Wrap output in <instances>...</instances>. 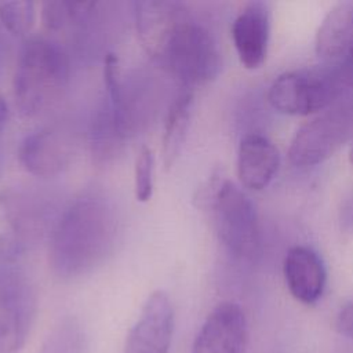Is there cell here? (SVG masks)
<instances>
[{"instance_id":"6da1fadb","label":"cell","mask_w":353,"mask_h":353,"mask_svg":"<svg viewBox=\"0 0 353 353\" xmlns=\"http://www.w3.org/2000/svg\"><path fill=\"white\" fill-rule=\"evenodd\" d=\"M134 21L145 51L182 85L216 77L221 54L211 32L179 1H135Z\"/></svg>"},{"instance_id":"7a4b0ae2","label":"cell","mask_w":353,"mask_h":353,"mask_svg":"<svg viewBox=\"0 0 353 353\" xmlns=\"http://www.w3.org/2000/svg\"><path fill=\"white\" fill-rule=\"evenodd\" d=\"M121 218L113 196L101 186L81 190L58 215L50 234L48 263L62 280L91 273L113 252Z\"/></svg>"},{"instance_id":"3957f363","label":"cell","mask_w":353,"mask_h":353,"mask_svg":"<svg viewBox=\"0 0 353 353\" xmlns=\"http://www.w3.org/2000/svg\"><path fill=\"white\" fill-rule=\"evenodd\" d=\"M69 79V55L57 40L46 36L28 39L14 73L15 106L25 117L48 112L65 94Z\"/></svg>"},{"instance_id":"277c9868","label":"cell","mask_w":353,"mask_h":353,"mask_svg":"<svg viewBox=\"0 0 353 353\" xmlns=\"http://www.w3.org/2000/svg\"><path fill=\"white\" fill-rule=\"evenodd\" d=\"M59 214L52 196L29 185H12L0 192V261L15 262L36 248Z\"/></svg>"},{"instance_id":"5b68a950","label":"cell","mask_w":353,"mask_h":353,"mask_svg":"<svg viewBox=\"0 0 353 353\" xmlns=\"http://www.w3.org/2000/svg\"><path fill=\"white\" fill-rule=\"evenodd\" d=\"M208 185L197 200L212 210L219 240L239 261L255 262L261 255L262 236L252 201L230 181H211Z\"/></svg>"},{"instance_id":"8992f818","label":"cell","mask_w":353,"mask_h":353,"mask_svg":"<svg viewBox=\"0 0 353 353\" xmlns=\"http://www.w3.org/2000/svg\"><path fill=\"white\" fill-rule=\"evenodd\" d=\"M103 63V102L120 135L128 141L145 131L153 120L160 102V87L148 73L124 74L117 55L112 51L105 54Z\"/></svg>"},{"instance_id":"52a82bcc","label":"cell","mask_w":353,"mask_h":353,"mask_svg":"<svg viewBox=\"0 0 353 353\" xmlns=\"http://www.w3.org/2000/svg\"><path fill=\"white\" fill-rule=\"evenodd\" d=\"M37 309L34 285L15 262L0 261V353H19Z\"/></svg>"},{"instance_id":"ba28073f","label":"cell","mask_w":353,"mask_h":353,"mask_svg":"<svg viewBox=\"0 0 353 353\" xmlns=\"http://www.w3.org/2000/svg\"><path fill=\"white\" fill-rule=\"evenodd\" d=\"M353 131V101L328 106L294 135L288 157L296 167L323 163L332 156Z\"/></svg>"},{"instance_id":"9c48e42d","label":"cell","mask_w":353,"mask_h":353,"mask_svg":"<svg viewBox=\"0 0 353 353\" xmlns=\"http://www.w3.org/2000/svg\"><path fill=\"white\" fill-rule=\"evenodd\" d=\"M339 77L317 69H299L280 74L269 88L270 105L291 116H306L331 106L338 95Z\"/></svg>"},{"instance_id":"30bf717a","label":"cell","mask_w":353,"mask_h":353,"mask_svg":"<svg viewBox=\"0 0 353 353\" xmlns=\"http://www.w3.org/2000/svg\"><path fill=\"white\" fill-rule=\"evenodd\" d=\"M79 149L77 130L69 123H52L30 131L18 148L21 165L32 175L51 178L62 174Z\"/></svg>"},{"instance_id":"8fae6325","label":"cell","mask_w":353,"mask_h":353,"mask_svg":"<svg viewBox=\"0 0 353 353\" xmlns=\"http://www.w3.org/2000/svg\"><path fill=\"white\" fill-rule=\"evenodd\" d=\"M174 307L164 291L152 292L127 334L123 353H171Z\"/></svg>"},{"instance_id":"7c38bea8","label":"cell","mask_w":353,"mask_h":353,"mask_svg":"<svg viewBox=\"0 0 353 353\" xmlns=\"http://www.w3.org/2000/svg\"><path fill=\"white\" fill-rule=\"evenodd\" d=\"M247 336L243 309L234 302H222L201 324L190 353H244Z\"/></svg>"},{"instance_id":"4fadbf2b","label":"cell","mask_w":353,"mask_h":353,"mask_svg":"<svg viewBox=\"0 0 353 353\" xmlns=\"http://www.w3.org/2000/svg\"><path fill=\"white\" fill-rule=\"evenodd\" d=\"M232 39L241 65L247 69L259 68L268 52V6L262 1L248 3L233 21Z\"/></svg>"},{"instance_id":"5bb4252c","label":"cell","mask_w":353,"mask_h":353,"mask_svg":"<svg viewBox=\"0 0 353 353\" xmlns=\"http://www.w3.org/2000/svg\"><path fill=\"white\" fill-rule=\"evenodd\" d=\"M284 279L291 295L306 305H312L323 295L327 273L320 256L309 247L295 245L284 259Z\"/></svg>"},{"instance_id":"9a60e30c","label":"cell","mask_w":353,"mask_h":353,"mask_svg":"<svg viewBox=\"0 0 353 353\" xmlns=\"http://www.w3.org/2000/svg\"><path fill=\"white\" fill-rule=\"evenodd\" d=\"M280 165L277 148L266 137L251 132L241 138L237 153V175L251 190L266 188Z\"/></svg>"},{"instance_id":"2e32d148","label":"cell","mask_w":353,"mask_h":353,"mask_svg":"<svg viewBox=\"0 0 353 353\" xmlns=\"http://www.w3.org/2000/svg\"><path fill=\"white\" fill-rule=\"evenodd\" d=\"M353 46V1L335 4L316 33L314 47L317 55L339 65Z\"/></svg>"},{"instance_id":"e0dca14e","label":"cell","mask_w":353,"mask_h":353,"mask_svg":"<svg viewBox=\"0 0 353 353\" xmlns=\"http://www.w3.org/2000/svg\"><path fill=\"white\" fill-rule=\"evenodd\" d=\"M192 105L193 95L186 90L174 98L167 110L161 139V154L165 168H171L181 153L190 124Z\"/></svg>"},{"instance_id":"ac0fdd59","label":"cell","mask_w":353,"mask_h":353,"mask_svg":"<svg viewBox=\"0 0 353 353\" xmlns=\"http://www.w3.org/2000/svg\"><path fill=\"white\" fill-rule=\"evenodd\" d=\"M125 142L102 102L92 114L88 130V145L94 161L101 165L112 163L121 153Z\"/></svg>"},{"instance_id":"d6986e66","label":"cell","mask_w":353,"mask_h":353,"mask_svg":"<svg viewBox=\"0 0 353 353\" xmlns=\"http://www.w3.org/2000/svg\"><path fill=\"white\" fill-rule=\"evenodd\" d=\"M85 338L74 319H65L47 335L39 353H84Z\"/></svg>"},{"instance_id":"ffe728a7","label":"cell","mask_w":353,"mask_h":353,"mask_svg":"<svg viewBox=\"0 0 353 353\" xmlns=\"http://www.w3.org/2000/svg\"><path fill=\"white\" fill-rule=\"evenodd\" d=\"M84 3L44 1L41 4V21L48 32L70 29L81 14Z\"/></svg>"},{"instance_id":"44dd1931","label":"cell","mask_w":353,"mask_h":353,"mask_svg":"<svg viewBox=\"0 0 353 353\" xmlns=\"http://www.w3.org/2000/svg\"><path fill=\"white\" fill-rule=\"evenodd\" d=\"M34 17L32 1H0V21L15 36L26 34L33 26Z\"/></svg>"},{"instance_id":"7402d4cb","label":"cell","mask_w":353,"mask_h":353,"mask_svg":"<svg viewBox=\"0 0 353 353\" xmlns=\"http://www.w3.org/2000/svg\"><path fill=\"white\" fill-rule=\"evenodd\" d=\"M154 189V154L149 146H142L134 167V192L138 201L150 200Z\"/></svg>"},{"instance_id":"603a6c76","label":"cell","mask_w":353,"mask_h":353,"mask_svg":"<svg viewBox=\"0 0 353 353\" xmlns=\"http://www.w3.org/2000/svg\"><path fill=\"white\" fill-rule=\"evenodd\" d=\"M335 328L338 334L353 339V301L339 310L335 320Z\"/></svg>"},{"instance_id":"cb8c5ba5","label":"cell","mask_w":353,"mask_h":353,"mask_svg":"<svg viewBox=\"0 0 353 353\" xmlns=\"http://www.w3.org/2000/svg\"><path fill=\"white\" fill-rule=\"evenodd\" d=\"M338 66H339V69H338L336 74H338L339 80L343 84L353 87V46Z\"/></svg>"},{"instance_id":"d4e9b609","label":"cell","mask_w":353,"mask_h":353,"mask_svg":"<svg viewBox=\"0 0 353 353\" xmlns=\"http://www.w3.org/2000/svg\"><path fill=\"white\" fill-rule=\"evenodd\" d=\"M7 117H8V110H7V103L0 95V149H1V138L4 134V128L7 124Z\"/></svg>"},{"instance_id":"484cf974","label":"cell","mask_w":353,"mask_h":353,"mask_svg":"<svg viewBox=\"0 0 353 353\" xmlns=\"http://www.w3.org/2000/svg\"><path fill=\"white\" fill-rule=\"evenodd\" d=\"M349 159H350V163L353 164V143H352V148H350V152H349Z\"/></svg>"}]
</instances>
